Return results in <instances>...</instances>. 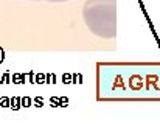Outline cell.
Wrapping results in <instances>:
<instances>
[{
    "instance_id": "obj_1",
    "label": "cell",
    "mask_w": 160,
    "mask_h": 140,
    "mask_svg": "<svg viewBox=\"0 0 160 140\" xmlns=\"http://www.w3.org/2000/svg\"><path fill=\"white\" fill-rule=\"evenodd\" d=\"M86 27L98 38L117 36V0H87L82 8Z\"/></svg>"
},
{
    "instance_id": "obj_2",
    "label": "cell",
    "mask_w": 160,
    "mask_h": 140,
    "mask_svg": "<svg viewBox=\"0 0 160 140\" xmlns=\"http://www.w3.org/2000/svg\"><path fill=\"white\" fill-rule=\"evenodd\" d=\"M47 2H67V0H47Z\"/></svg>"
}]
</instances>
